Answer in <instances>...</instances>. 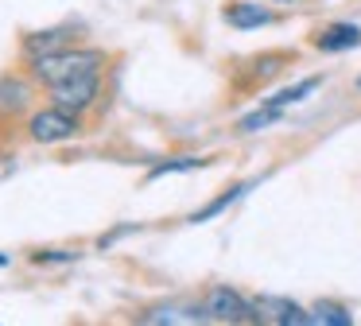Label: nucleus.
Listing matches in <instances>:
<instances>
[{"mask_svg": "<svg viewBox=\"0 0 361 326\" xmlns=\"http://www.w3.org/2000/svg\"><path fill=\"white\" fill-rule=\"evenodd\" d=\"M102 66H105V51H94V47H63V51L32 59V78L43 90H51V85L66 82V78L90 74V70H102Z\"/></svg>", "mask_w": 361, "mask_h": 326, "instance_id": "nucleus-1", "label": "nucleus"}, {"mask_svg": "<svg viewBox=\"0 0 361 326\" xmlns=\"http://www.w3.org/2000/svg\"><path fill=\"white\" fill-rule=\"evenodd\" d=\"M78 132H82L78 113L55 105V101H51V109H39V113H32V121H27V136H32L35 144H63V140H74Z\"/></svg>", "mask_w": 361, "mask_h": 326, "instance_id": "nucleus-2", "label": "nucleus"}, {"mask_svg": "<svg viewBox=\"0 0 361 326\" xmlns=\"http://www.w3.org/2000/svg\"><path fill=\"white\" fill-rule=\"evenodd\" d=\"M206 315H210V322H229V326H249V322H260L257 315V303L245 299V295H237L233 287H210L202 299Z\"/></svg>", "mask_w": 361, "mask_h": 326, "instance_id": "nucleus-3", "label": "nucleus"}, {"mask_svg": "<svg viewBox=\"0 0 361 326\" xmlns=\"http://www.w3.org/2000/svg\"><path fill=\"white\" fill-rule=\"evenodd\" d=\"M51 101L71 113H86L97 97H102V70H90V74H78V78H66V82L51 85Z\"/></svg>", "mask_w": 361, "mask_h": 326, "instance_id": "nucleus-4", "label": "nucleus"}, {"mask_svg": "<svg viewBox=\"0 0 361 326\" xmlns=\"http://www.w3.org/2000/svg\"><path fill=\"white\" fill-rule=\"evenodd\" d=\"M257 303V315L260 322H272V326H311V310L299 307L291 299H280V295H260Z\"/></svg>", "mask_w": 361, "mask_h": 326, "instance_id": "nucleus-5", "label": "nucleus"}, {"mask_svg": "<svg viewBox=\"0 0 361 326\" xmlns=\"http://www.w3.org/2000/svg\"><path fill=\"white\" fill-rule=\"evenodd\" d=\"M221 16H226V23L237 31H257V28L276 23V12L268 4H257V0H229V4L221 8Z\"/></svg>", "mask_w": 361, "mask_h": 326, "instance_id": "nucleus-6", "label": "nucleus"}, {"mask_svg": "<svg viewBox=\"0 0 361 326\" xmlns=\"http://www.w3.org/2000/svg\"><path fill=\"white\" fill-rule=\"evenodd\" d=\"M311 43L319 47V51H326V54H342V51H353V47H361V28H357V23L338 20V23H326V28L314 31Z\"/></svg>", "mask_w": 361, "mask_h": 326, "instance_id": "nucleus-7", "label": "nucleus"}, {"mask_svg": "<svg viewBox=\"0 0 361 326\" xmlns=\"http://www.w3.org/2000/svg\"><path fill=\"white\" fill-rule=\"evenodd\" d=\"M140 322H152V326H164V322H210L206 307H190V303H164V307H148L140 315Z\"/></svg>", "mask_w": 361, "mask_h": 326, "instance_id": "nucleus-8", "label": "nucleus"}, {"mask_svg": "<svg viewBox=\"0 0 361 326\" xmlns=\"http://www.w3.org/2000/svg\"><path fill=\"white\" fill-rule=\"evenodd\" d=\"M252 186H257V179H249V183H233V186H226V194H218V198H214V202H206L202 210H195V214H190L187 222H190V225H202V222H210V217L226 214V210L233 206V202H241L245 194L252 191Z\"/></svg>", "mask_w": 361, "mask_h": 326, "instance_id": "nucleus-9", "label": "nucleus"}, {"mask_svg": "<svg viewBox=\"0 0 361 326\" xmlns=\"http://www.w3.org/2000/svg\"><path fill=\"white\" fill-rule=\"evenodd\" d=\"M71 28H51V31H35V35L24 39V54L27 59H39V54H51V51H63L71 47Z\"/></svg>", "mask_w": 361, "mask_h": 326, "instance_id": "nucleus-10", "label": "nucleus"}, {"mask_svg": "<svg viewBox=\"0 0 361 326\" xmlns=\"http://www.w3.org/2000/svg\"><path fill=\"white\" fill-rule=\"evenodd\" d=\"M322 85V78H303L299 85H288V90H280V93H272V97H264V105L268 109H280V113H288L291 105H303L307 97H311L314 90Z\"/></svg>", "mask_w": 361, "mask_h": 326, "instance_id": "nucleus-11", "label": "nucleus"}, {"mask_svg": "<svg viewBox=\"0 0 361 326\" xmlns=\"http://www.w3.org/2000/svg\"><path fill=\"white\" fill-rule=\"evenodd\" d=\"M32 101V85L24 78H0V113H20Z\"/></svg>", "mask_w": 361, "mask_h": 326, "instance_id": "nucleus-12", "label": "nucleus"}, {"mask_svg": "<svg viewBox=\"0 0 361 326\" xmlns=\"http://www.w3.org/2000/svg\"><path fill=\"white\" fill-rule=\"evenodd\" d=\"M198 167H210V159H198V155H175V159L156 163L144 183H156V179H164V175H183V171H198Z\"/></svg>", "mask_w": 361, "mask_h": 326, "instance_id": "nucleus-13", "label": "nucleus"}, {"mask_svg": "<svg viewBox=\"0 0 361 326\" xmlns=\"http://www.w3.org/2000/svg\"><path fill=\"white\" fill-rule=\"evenodd\" d=\"M353 315L342 307V303H314L311 307V326H350Z\"/></svg>", "mask_w": 361, "mask_h": 326, "instance_id": "nucleus-14", "label": "nucleus"}, {"mask_svg": "<svg viewBox=\"0 0 361 326\" xmlns=\"http://www.w3.org/2000/svg\"><path fill=\"white\" fill-rule=\"evenodd\" d=\"M280 121H283V113H280V109L260 105L257 113H249V116H241V121H237V132L252 136V132H264V128H272V124H280Z\"/></svg>", "mask_w": 361, "mask_h": 326, "instance_id": "nucleus-15", "label": "nucleus"}, {"mask_svg": "<svg viewBox=\"0 0 361 326\" xmlns=\"http://www.w3.org/2000/svg\"><path fill=\"white\" fill-rule=\"evenodd\" d=\"M78 256H82L78 248H35L32 260L35 264H74Z\"/></svg>", "mask_w": 361, "mask_h": 326, "instance_id": "nucleus-16", "label": "nucleus"}, {"mask_svg": "<svg viewBox=\"0 0 361 326\" xmlns=\"http://www.w3.org/2000/svg\"><path fill=\"white\" fill-rule=\"evenodd\" d=\"M283 70V54H268V59L257 62V78H276Z\"/></svg>", "mask_w": 361, "mask_h": 326, "instance_id": "nucleus-17", "label": "nucleus"}, {"mask_svg": "<svg viewBox=\"0 0 361 326\" xmlns=\"http://www.w3.org/2000/svg\"><path fill=\"white\" fill-rule=\"evenodd\" d=\"M4 264H8V256H4V253H0V268H4Z\"/></svg>", "mask_w": 361, "mask_h": 326, "instance_id": "nucleus-18", "label": "nucleus"}, {"mask_svg": "<svg viewBox=\"0 0 361 326\" xmlns=\"http://www.w3.org/2000/svg\"><path fill=\"white\" fill-rule=\"evenodd\" d=\"M272 4H291V0H272Z\"/></svg>", "mask_w": 361, "mask_h": 326, "instance_id": "nucleus-19", "label": "nucleus"}, {"mask_svg": "<svg viewBox=\"0 0 361 326\" xmlns=\"http://www.w3.org/2000/svg\"><path fill=\"white\" fill-rule=\"evenodd\" d=\"M357 90H361V78H357Z\"/></svg>", "mask_w": 361, "mask_h": 326, "instance_id": "nucleus-20", "label": "nucleus"}]
</instances>
